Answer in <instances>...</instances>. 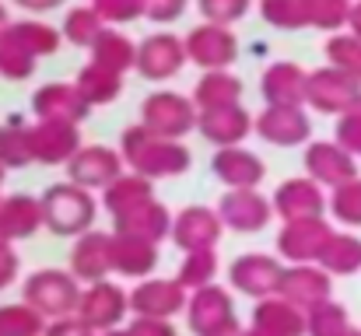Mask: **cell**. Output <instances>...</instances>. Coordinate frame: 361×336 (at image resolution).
Returning a JSON list of instances; mask_svg holds the SVG:
<instances>
[{
    "mask_svg": "<svg viewBox=\"0 0 361 336\" xmlns=\"http://www.w3.org/2000/svg\"><path fill=\"white\" fill-rule=\"evenodd\" d=\"M348 28H351V32H355V35L361 39V0H355V4H351V18H348Z\"/></svg>",
    "mask_w": 361,
    "mask_h": 336,
    "instance_id": "obj_54",
    "label": "cell"
},
{
    "mask_svg": "<svg viewBox=\"0 0 361 336\" xmlns=\"http://www.w3.org/2000/svg\"><path fill=\"white\" fill-rule=\"evenodd\" d=\"M92 60L102 63V67H113V70H137V42L126 35V32H116V28H106L95 42H92Z\"/></svg>",
    "mask_w": 361,
    "mask_h": 336,
    "instance_id": "obj_33",
    "label": "cell"
},
{
    "mask_svg": "<svg viewBox=\"0 0 361 336\" xmlns=\"http://www.w3.org/2000/svg\"><path fill=\"white\" fill-rule=\"evenodd\" d=\"M99 336H130V330H123V326H116V330H106V333H99Z\"/></svg>",
    "mask_w": 361,
    "mask_h": 336,
    "instance_id": "obj_57",
    "label": "cell"
},
{
    "mask_svg": "<svg viewBox=\"0 0 361 336\" xmlns=\"http://www.w3.org/2000/svg\"><path fill=\"white\" fill-rule=\"evenodd\" d=\"M140 123L165 140H183L186 133L197 130V106L190 95L161 88L140 102Z\"/></svg>",
    "mask_w": 361,
    "mask_h": 336,
    "instance_id": "obj_4",
    "label": "cell"
},
{
    "mask_svg": "<svg viewBox=\"0 0 361 336\" xmlns=\"http://www.w3.org/2000/svg\"><path fill=\"white\" fill-rule=\"evenodd\" d=\"M35 67H39V56L7 25L0 32V77H7V81H28L35 74Z\"/></svg>",
    "mask_w": 361,
    "mask_h": 336,
    "instance_id": "obj_35",
    "label": "cell"
},
{
    "mask_svg": "<svg viewBox=\"0 0 361 336\" xmlns=\"http://www.w3.org/2000/svg\"><path fill=\"white\" fill-rule=\"evenodd\" d=\"M242 77H235L232 70H204L200 81L193 85V106L197 112L204 109H221V106H235L242 102Z\"/></svg>",
    "mask_w": 361,
    "mask_h": 336,
    "instance_id": "obj_30",
    "label": "cell"
},
{
    "mask_svg": "<svg viewBox=\"0 0 361 336\" xmlns=\"http://www.w3.org/2000/svg\"><path fill=\"white\" fill-rule=\"evenodd\" d=\"M32 112L35 119H71V123H85L92 116V102L81 95L78 85H63V81H49L32 95Z\"/></svg>",
    "mask_w": 361,
    "mask_h": 336,
    "instance_id": "obj_22",
    "label": "cell"
},
{
    "mask_svg": "<svg viewBox=\"0 0 361 336\" xmlns=\"http://www.w3.org/2000/svg\"><path fill=\"white\" fill-rule=\"evenodd\" d=\"M281 280H284V266L277 256H267V252H245L228 266V287L252 301L277 294Z\"/></svg>",
    "mask_w": 361,
    "mask_h": 336,
    "instance_id": "obj_8",
    "label": "cell"
},
{
    "mask_svg": "<svg viewBox=\"0 0 361 336\" xmlns=\"http://www.w3.org/2000/svg\"><path fill=\"white\" fill-rule=\"evenodd\" d=\"M21 11H28V14H49V11H56L60 4H67V0H14Z\"/></svg>",
    "mask_w": 361,
    "mask_h": 336,
    "instance_id": "obj_53",
    "label": "cell"
},
{
    "mask_svg": "<svg viewBox=\"0 0 361 336\" xmlns=\"http://www.w3.org/2000/svg\"><path fill=\"white\" fill-rule=\"evenodd\" d=\"M190 0H144V18L154 25H172L186 14Z\"/></svg>",
    "mask_w": 361,
    "mask_h": 336,
    "instance_id": "obj_49",
    "label": "cell"
},
{
    "mask_svg": "<svg viewBox=\"0 0 361 336\" xmlns=\"http://www.w3.org/2000/svg\"><path fill=\"white\" fill-rule=\"evenodd\" d=\"M147 200H154V182L147 175H137V172H123L116 182H109L102 189V207L109 211L113 221H123L126 214H133Z\"/></svg>",
    "mask_w": 361,
    "mask_h": 336,
    "instance_id": "obj_28",
    "label": "cell"
},
{
    "mask_svg": "<svg viewBox=\"0 0 361 336\" xmlns=\"http://www.w3.org/2000/svg\"><path fill=\"white\" fill-rule=\"evenodd\" d=\"M32 158L39 165H67L85 144H81V123L71 119H35L28 126Z\"/></svg>",
    "mask_w": 361,
    "mask_h": 336,
    "instance_id": "obj_11",
    "label": "cell"
},
{
    "mask_svg": "<svg viewBox=\"0 0 361 336\" xmlns=\"http://www.w3.org/2000/svg\"><path fill=\"white\" fill-rule=\"evenodd\" d=\"M74 85H78L81 95L92 102V109H95V106H109V102H116L123 95V74L113 70V67L95 63V60H88V63L78 70V81H74Z\"/></svg>",
    "mask_w": 361,
    "mask_h": 336,
    "instance_id": "obj_31",
    "label": "cell"
},
{
    "mask_svg": "<svg viewBox=\"0 0 361 336\" xmlns=\"http://www.w3.org/2000/svg\"><path fill=\"white\" fill-rule=\"evenodd\" d=\"M116 231H126V235H140L147 242H161L172 235V214L161 200H147L144 207H137L133 214H126L123 221H113Z\"/></svg>",
    "mask_w": 361,
    "mask_h": 336,
    "instance_id": "obj_32",
    "label": "cell"
},
{
    "mask_svg": "<svg viewBox=\"0 0 361 336\" xmlns=\"http://www.w3.org/2000/svg\"><path fill=\"white\" fill-rule=\"evenodd\" d=\"M252 130L274 147H298L312 137V123L302 106H267L252 119Z\"/></svg>",
    "mask_w": 361,
    "mask_h": 336,
    "instance_id": "obj_15",
    "label": "cell"
},
{
    "mask_svg": "<svg viewBox=\"0 0 361 336\" xmlns=\"http://www.w3.org/2000/svg\"><path fill=\"white\" fill-rule=\"evenodd\" d=\"M334 238V228L323 218H302V221H284L277 231V252L288 263H319Z\"/></svg>",
    "mask_w": 361,
    "mask_h": 336,
    "instance_id": "obj_13",
    "label": "cell"
},
{
    "mask_svg": "<svg viewBox=\"0 0 361 336\" xmlns=\"http://www.w3.org/2000/svg\"><path fill=\"white\" fill-rule=\"evenodd\" d=\"M106 25H133L144 18V0H92Z\"/></svg>",
    "mask_w": 361,
    "mask_h": 336,
    "instance_id": "obj_47",
    "label": "cell"
},
{
    "mask_svg": "<svg viewBox=\"0 0 361 336\" xmlns=\"http://www.w3.org/2000/svg\"><path fill=\"white\" fill-rule=\"evenodd\" d=\"M344 336H361V333H355V330H348V333H344Z\"/></svg>",
    "mask_w": 361,
    "mask_h": 336,
    "instance_id": "obj_60",
    "label": "cell"
},
{
    "mask_svg": "<svg viewBox=\"0 0 361 336\" xmlns=\"http://www.w3.org/2000/svg\"><path fill=\"white\" fill-rule=\"evenodd\" d=\"M277 294L288 298L298 309H312V305L330 298V273L319 263H291L284 270V280H281Z\"/></svg>",
    "mask_w": 361,
    "mask_h": 336,
    "instance_id": "obj_24",
    "label": "cell"
},
{
    "mask_svg": "<svg viewBox=\"0 0 361 336\" xmlns=\"http://www.w3.org/2000/svg\"><path fill=\"white\" fill-rule=\"evenodd\" d=\"M7 25H11V18H7V7H4V4H0V32H4V28H7Z\"/></svg>",
    "mask_w": 361,
    "mask_h": 336,
    "instance_id": "obj_56",
    "label": "cell"
},
{
    "mask_svg": "<svg viewBox=\"0 0 361 336\" xmlns=\"http://www.w3.org/2000/svg\"><path fill=\"white\" fill-rule=\"evenodd\" d=\"M11 28L18 32V39L42 60V56H53L56 49H60V28L56 25H49V21H42V18H21V21H11Z\"/></svg>",
    "mask_w": 361,
    "mask_h": 336,
    "instance_id": "obj_37",
    "label": "cell"
},
{
    "mask_svg": "<svg viewBox=\"0 0 361 336\" xmlns=\"http://www.w3.org/2000/svg\"><path fill=\"white\" fill-rule=\"evenodd\" d=\"M190 63L186 56V42L172 32H154L144 42H137V74L144 81H172L183 74V67Z\"/></svg>",
    "mask_w": 361,
    "mask_h": 336,
    "instance_id": "obj_7",
    "label": "cell"
},
{
    "mask_svg": "<svg viewBox=\"0 0 361 336\" xmlns=\"http://www.w3.org/2000/svg\"><path fill=\"white\" fill-rule=\"evenodd\" d=\"M326 60H330V67L361 81V39L355 32H334L326 39Z\"/></svg>",
    "mask_w": 361,
    "mask_h": 336,
    "instance_id": "obj_42",
    "label": "cell"
},
{
    "mask_svg": "<svg viewBox=\"0 0 361 336\" xmlns=\"http://www.w3.org/2000/svg\"><path fill=\"white\" fill-rule=\"evenodd\" d=\"M351 4L355 0H309V28H319V32H330V35L348 28Z\"/></svg>",
    "mask_w": 361,
    "mask_h": 336,
    "instance_id": "obj_44",
    "label": "cell"
},
{
    "mask_svg": "<svg viewBox=\"0 0 361 336\" xmlns=\"http://www.w3.org/2000/svg\"><path fill=\"white\" fill-rule=\"evenodd\" d=\"M42 333H46V319L32 305L18 301V305H4L0 309V336H42Z\"/></svg>",
    "mask_w": 361,
    "mask_h": 336,
    "instance_id": "obj_43",
    "label": "cell"
},
{
    "mask_svg": "<svg viewBox=\"0 0 361 336\" xmlns=\"http://www.w3.org/2000/svg\"><path fill=\"white\" fill-rule=\"evenodd\" d=\"M239 336H274V333H267V330H259V326H249V330H242Z\"/></svg>",
    "mask_w": 361,
    "mask_h": 336,
    "instance_id": "obj_55",
    "label": "cell"
},
{
    "mask_svg": "<svg viewBox=\"0 0 361 336\" xmlns=\"http://www.w3.org/2000/svg\"><path fill=\"white\" fill-rule=\"evenodd\" d=\"M221 231H225V221H221L218 207L193 204V207H183V211L172 218V242H176L183 252L214 249L218 238H221Z\"/></svg>",
    "mask_w": 361,
    "mask_h": 336,
    "instance_id": "obj_19",
    "label": "cell"
},
{
    "mask_svg": "<svg viewBox=\"0 0 361 336\" xmlns=\"http://www.w3.org/2000/svg\"><path fill=\"white\" fill-rule=\"evenodd\" d=\"M197 130H200V137L207 144L232 147V144H242L252 133V116H249V109L242 102L221 106V109H204L197 112Z\"/></svg>",
    "mask_w": 361,
    "mask_h": 336,
    "instance_id": "obj_23",
    "label": "cell"
},
{
    "mask_svg": "<svg viewBox=\"0 0 361 336\" xmlns=\"http://www.w3.org/2000/svg\"><path fill=\"white\" fill-rule=\"evenodd\" d=\"M319 266L326 273H355V270H361V242L355 235H337L334 231L326 252L319 256Z\"/></svg>",
    "mask_w": 361,
    "mask_h": 336,
    "instance_id": "obj_39",
    "label": "cell"
},
{
    "mask_svg": "<svg viewBox=\"0 0 361 336\" xmlns=\"http://www.w3.org/2000/svg\"><path fill=\"white\" fill-rule=\"evenodd\" d=\"M330 214L337 218L341 224H361V179L355 175L351 182H341L330 200H326Z\"/></svg>",
    "mask_w": 361,
    "mask_h": 336,
    "instance_id": "obj_45",
    "label": "cell"
},
{
    "mask_svg": "<svg viewBox=\"0 0 361 336\" xmlns=\"http://www.w3.org/2000/svg\"><path fill=\"white\" fill-rule=\"evenodd\" d=\"M126 312H130V291H123L113 280H95L81 291V301H78L74 316L85 319L95 333H106V330L123 326Z\"/></svg>",
    "mask_w": 361,
    "mask_h": 336,
    "instance_id": "obj_9",
    "label": "cell"
},
{
    "mask_svg": "<svg viewBox=\"0 0 361 336\" xmlns=\"http://www.w3.org/2000/svg\"><path fill=\"white\" fill-rule=\"evenodd\" d=\"M242 330H225V333H214V336H239Z\"/></svg>",
    "mask_w": 361,
    "mask_h": 336,
    "instance_id": "obj_58",
    "label": "cell"
},
{
    "mask_svg": "<svg viewBox=\"0 0 361 336\" xmlns=\"http://www.w3.org/2000/svg\"><path fill=\"white\" fill-rule=\"evenodd\" d=\"M154 266H158V242L113 231V273L130 277V280H144L154 273Z\"/></svg>",
    "mask_w": 361,
    "mask_h": 336,
    "instance_id": "obj_26",
    "label": "cell"
},
{
    "mask_svg": "<svg viewBox=\"0 0 361 336\" xmlns=\"http://www.w3.org/2000/svg\"><path fill=\"white\" fill-rule=\"evenodd\" d=\"M218 214L228 231L256 235L270 224L274 204L270 197H259V189H225V197L218 200Z\"/></svg>",
    "mask_w": 361,
    "mask_h": 336,
    "instance_id": "obj_16",
    "label": "cell"
},
{
    "mask_svg": "<svg viewBox=\"0 0 361 336\" xmlns=\"http://www.w3.org/2000/svg\"><path fill=\"white\" fill-rule=\"evenodd\" d=\"M126 330H130V336H179L172 319H154V316H137Z\"/></svg>",
    "mask_w": 361,
    "mask_h": 336,
    "instance_id": "obj_50",
    "label": "cell"
},
{
    "mask_svg": "<svg viewBox=\"0 0 361 336\" xmlns=\"http://www.w3.org/2000/svg\"><path fill=\"white\" fill-rule=\"evenodd\" d=\"M334 140H337L341 147H348L351 154H361V95L355 99L351 109L341 112L337 130H334Z\"/></svg>",
    "mask_w": 361,
    "mask_h": 336,
    "instance_id": "obj_48",
    "label": "cell"
},
{
    "mask_svg": "<svg viewBox=\"0 0 361 336\" xmlns=\"http://www.w3.org/2000/svg\"><path fill=\"white\" fill-rule=\"evenodd\" d=\"M252 326L267 330L274 336H305V309L291 305L281 294L259 298L252 309Z\"/></svg>",
    "mask_w": 361,
    "mask_h": 336,
    "instance_id": "obj_29",
    "label": "cell"
},
{
    "mask_svg": "<svg viewBox=\"0 0 361 336\" xmlns=\"http://www.w3.org/2000/svg\"><path fill=\"white\" fill-rule=\"evenodd\" d=\"M176 280L186 287V291H197V287H207L218 280V252L214 249H193L186 252Z\"/></svg>",
    "mask_w": 361,
    "mask_h": 336,
    "instance_id": "obj_38",
    "label": "cell"
},
{
    "mask_svg": "<svg viewBox=\"0 0 361 336\" xmlns=\"http://www.w3.org/2000/svg\"><path fill=\"white\" fill-rule=\"evenodd\" d=\"M71 273L85 284L109 280V273H113V235L99 231V228H88L85 235H78L74 249H71Z\"/></svg>",
    "mask_w": 361,
    "mask_h": 336,
    "instance_id": "obj_18",
    "label": "cell"
},
{
    "mask_svg": "<svg viewBox=\"0 0 361 336\" xmlns=\"http://www.w3.org/2000/svg\"><path fill=\"white\" fill-rule=\"evenodd\" d=\"M305 85H309V74L298 63L277 60L263 70L259 95L267 106H305Z\"/></svg>",
    "mask_w": 361,
    "mask_h": 336,
    "instance_id": "obj_25",
    "label": "cell"
},
{
    "mask_svg": "<svg viewBox=\"0 0 361 336\" xmlns=\"http://www.w3.org/2000/svg\"><path fill=\"white\" fill-rule=\"evenodd\" d=\"M186 323H190V330L197 336H214V333H225V330H239V316H235L232 294L225 287H218V284H207V287L190 291Z\"/></svg>",
    "mask_w": 361,
    "mask_h": 336,
    "instance_id": "obj_6",
    "label": "cell"
},
{
    "mask_svg": "<svg viewBox=\"0 0 361 336\" xmlns=\"http://www.w3.org/2000/svg\"><path fill=\"white\" fill-rule=\"evenodd\" d=\"M270 204H274V214H277L281 221L323 218V211H326L323 186H319L316 179H309V175H302V179H284V182L274 189Z\"/></svg>",
    "mask_w": 361,
    "mask_h": 336,
    "instance_id": "obj_21",
    "label": "cell"
},
{
    "mask_svg": "<svg viewBox=\"0 0 361 336\" xmlns=\"http://www.w3.org/2000/svg\"><path fill=\"white\" fill-rule=\"evenodd\" d=\"M42 336H99V333H95L85 319H78V316H63V319H49Z\"/></svg>",
    "mask_w": 361,
    "mask_h": 336,
    "instance_id": "obj_51",
    "label": "cell"
},
{
    "mask_svg": "<svg viewBox=\"0 0 361 336\" xmlns=\"http://www.w3.org/2000/svg\"><path fill=\"white\" fill-rule=\"evenodd\" d=\"M4 172H7V168H0V186H4Z\"/></svg>",
    "mask_w": 361,
    "mask_h": 336,
    "instance_id": "obj_59",
    "label": "cell"
},
{
    "mask_svg": "<svg viewBox=\"0 0 361 336\" xmlns=\"http://www.w3.org/2000/svg\"><path fill=\"white\" fill-rule=\"evenodd\" d=\"M302 165H305L309 179H316L319 186H330V189H337L341 182H351L358 175L355 154L348 147H341L337 140H312L305 147Z\"/></svg>",
    "mask_w": 361,
    "mask_h": 336,
    "instance_id": "obj_17",
    "label": "cell"
},
{
    "mask_svg": "<svg viewBox=\"0 0 361 336\" xmlns=\"http://www.w3.org/2000/svg\"><path fill=\"white\" fill-rule=\"evenodd\" d=\"M109 25L102 21V14L95 11V4H78L63 14V25H60V35L63 42L78 46V49H92V42L106 32Z\"/></svg>",
    "mask_w": 361,
    "mask_h": 336,
    "instance_id": "obj_34",
    "label": "cell"
},
{
    "mask_svg": "<svg viewBox=\"0 0 361 336\" xmlns=\"http://www.w3.org/2000/svg\"><path fill=\"white\" fill-rule=\"evenodd\" d=\"M32 140H28V126L7 123L0 126V168H25L32 165Z\"/></svg>",
    "mask_w": 361,
    "mask_h": 336,
    "instance_id": "obj_40",
    "label": "cell"
},
{
    "mask_svg": "<svg viewBox=\"0 0 361 336\" xmlns=\"http://www.w3.org/2000/svg\"><path fill=\"white\" fill-rule=\"evenodd\" d=\"M21 298L25 305H32L46 323L49 319H63L78 312L81 301V280L71 270H35L25 277L21 284Z\"/></svg>",
    "mask_w": 361,
    "mask_h": 336,
    "instance_id": "obj_3",
    "label": "cell"
},
{
    "mask_svg": "<svg viewBox=\"0 0 361 336\" xmlns=\"http://www.w3.org/2000/svg\"><path fill=\"white\" fill-rule=\"evenodd\" d=\"M183 42L190 63H197L200 70H228L239 60V35L232 32V25L200 21L197 28H190Z\"/></svg>",
    "mask_w": 361,
    "mask_h": 336,
    "instance_id": "obj_5",
    "label": "cell"
},
{
    "mask_svg": "<svg viewBox=\"0 0 361 336\" xmlns=\"http://www.w3.org/2000/svg\"><path fill=\"white\" fill-rule=\"evenodd\" d=\"M211 172L225 189H259V182L267 179V165L259 154L245 151L242 144L232 147H218L211 158Z\"/></svg>",
    "mask_w": 361,
    "mask_h": 336,
    "instance_id": "obj_20",
    "label": "cell"
},
{
    "mask_svg": "<svg viewBox=\"0 0 361 336\" xmlns=\"http://www.w3.org/2000/svg\"><path fill=\"white\" fill-rule=\"evenodd\" d=\"M39 228H46L39 197H28V193L0 197V238L21 242V238H32Z\"/></svg>",
    "mask_w": 361,
    "mask_h": 336,
    "instance_id": "obj_27",
    "label": "cell"
},
{
    "mask_svg": "<svg viewBox=\"0 0 361 336\" xmlns=\"http://www.w3.org/2000/svg\"><path fill=\"white\" fill-rule=\"evenodd\" d=\"M123 172H126V161L116 147H106V144H85L71 161H67V179L85 186V189H106L109 182H116Z\"/></svg>",
    "mask_w": 361,
    "mask_h": 336,
    "instance_id": "obj_12",
    "label": "cell"
},
{
    "mask_svg": "<svg viewBox=\"0 0 361 336\" xmlns=\"http://www.w3.org/2000/svg\"><path fill=\"white\" fill-rule=\"evenodd\" d=\"M193 4H197L200 18L214 21V25H239L252 7V0H193Z\"/></svg>",
    "mask_w": 361,
    "mask_h": 336,
    "instance_id": "obj_46",
    "label": "cell"
},
{
    "mask_svg": "<svg viewBox=\"0 0 361 336\" xmlns=\"http://www.w3.org/2000/svg\"><path fill=\"white\" fill-rule=\"evenodd\" d=\"M259 18L277 32L309 28V0H259Z\"/></svg>",
    "mask_w": 361,
    "mask_h": 336,
    "instance_id": "obj_36",
    "label": "cell"
},
{
    "mask_svg": "<svg viewBox=\"0 0 361 336\" xmlns=\"http://www.w3.org/2000/svg\"><path fill=\"white\" fill-rule=\"evenodd\" d=\"M120 154L130 172L154 179H176L193 165V154L183 140H165L158 133H151L144 123L126 126L120 137Z\"/></svg>",
    "mask_w": 361,
    "mask_h": 336,
    "instance_id": "obj_1",
    "label": "cell"
},
{
    "mask_svg": "<svg viewBox=\"0 0 361 336\" xmlns=\"http://www.w3.org/2000/svg\"><path fill=\"white\" fill-rule=\"evenodd\" d=\"M42 204V221L53 235L60 238H78L85 235L92 224H95V214H99V204L92 197V189L78 186V182H53L46 186V193L39 197Z\"/></svg>",
    "mask_w": 361,
    "mask_h": 336,
    "instance_id": "obj_2",
    "label": "cell"
},
{
    "mask_svg": "<svg viewBox=\"0 0 361 336\" xmlns=\"http://www.w3.org/2000/svg\"><path fill=\"white\" fill-rule=\"evenodd\" d=\"M361 95V81L337 70V67H319L309 74L305 85V106L312 112H326V116H341L355 106V99Z\"/></svg>",
    "mask_w": 361,
    "mask_h": 336,
    "instance_id": "obj_10",
    "label": "cell"
},
{
    "mask_svg": "<svg viewBox=\"0 0 361 336\" xmlns=\"http://www.w3.org/2000/svg\"><path fill=\"white\" fill-rule=\"evenodd\" d=\"M186 301H190V291L179 280H165V277H144L130 291V312L133 316L172 319V316L186 312Z\"/></svg>",
    "mask_w": 361,
    "mask_h": 336,
    "instance_id": "obj_14",
    "label": "cell"
},
{
    "mask_svg": "<svg viewBox=\"0 0 361 336\" xmlns=\"http://www.w3.org/2000/svg\"><path fill=\"white\" fill-rule=\"evenodd\" d=\"M18 270H21V259H18V252H14V242L0 238V291L18 280Z\"/></svg>",
    "mask_w": 361,
    "mask_h": 336,
    "instance_id": "obj_52",
    "label": "cell"
},
{
    "mask_svg": "<svg viewBox=\"0 0 361 336\" xmlns=\"http://www.w3.org/2000/svg\"><path fill=\"white\" fill-rule=\"evenodd\" d=\"M348 326V312L337 301H319L312 309H305V336H344Z\"/></svg>",
    "mask_w": 361,
    "mask_h": 336,
    "instance_id": "obj_41",
    "label": "cell"
}]
</instances>
